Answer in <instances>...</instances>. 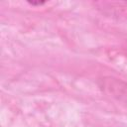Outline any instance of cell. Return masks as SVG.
<instances>
[{
  "label": "cell",
  "instance_id": "6da1fadb",
  "mask_svg": "<svg viewBox=\"0 0 127 127\" xmlns=\"http://www.w3.org/2000/svg\"><path fill=\"white\" fill-rule=\"evenodd\" d=\"M98 86L107 96L127 107V81L113 76H103L98 80Z\"/></svg>",
  "mask_w": 127,
  "mask_h": 127
},
{
  "label": "cell",
  "instance_id": "7a4b0ae2",
  "mask_svg": "<svg viewBox=\"0 0 127 127\" xmlns=\"http://www.w3.org/2000/svg\"><path fill=\"white\" fill-rule=\"evenodd\" d=\"M94 4L102 14L127 25V1H99Z\"/></svg>",
  "mask_w": 127,
  "mask_h": 127
},
{
  "label": "cell",
  "instance_id": "3957f363",
  "mask_svg": "<svg viewBox=\"0 0 127 127\" xmlns=\"http://www.w3.org/2000/svg\"><path fill=\"white\" fill-rule=\"evenodd\" d=\"M28 3L31 4V5H33V6H40V5L45 4L46 2H45V1H37V2H34V1H28Z\"/></svg>",
  "mask_w": 127,
  "mask_h": 127
}]
</instances>
